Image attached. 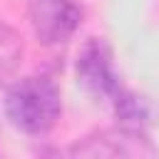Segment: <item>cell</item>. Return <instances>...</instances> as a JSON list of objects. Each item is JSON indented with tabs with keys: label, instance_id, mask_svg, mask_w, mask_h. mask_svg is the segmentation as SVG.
Instances as JSON below:
<instances>
[{
	"label": "cell",
	"instance_id": "obj_2",
	"mask_svg": "<svg viewBox=\"0 0 159 159\" xmlns=\"http://www.w3.org/2000/svg\"><path fill=\"white\" fill-rule=\"evenodd\" d=\"M72 157H89V159H117V157H127V159H139V157H157V147H152V142L147 139V134L137 127H112V129H102L94 132L89 137H84L82 142H77L70 149Z\"/></svg>",
	"mask_w": 159,
	"mask_h": 159
},
{
	"label": "cell",
	"instance_id": "obj_4",
	"mask_svg": "<svg viewBox=\"0 0 159 159\" xmlns=\"http://www.w3.org/2000/svg\"><path fill=\"white\" fill-rule=\"evenodd\" d=\"M77 82L94 97L114 99V94L122 89L119 77L112 65V50L102 37H89L82 50L77 52Z\"/></svg>",
	"mask_w": 159,
	"mask_h": 159
},
{
	"label": "cell",
	"instance_id": "obj_3",
	"mask_svg": "<svg viewBox=\"0 0 159 159\" xmlns=\"http://www.w3.org/2000/svg\"><path fill=\"white\" fill-rule=\"evenodd\" d=\"M27 15L37 42L47 47L67 42L82 22V10L75 0H27Z\"/></svg>",
	"mask_w": 159,
	"mask_h": 159
},
{
	"label": "cell",
	"instance_id": "obj_1",
	"mask_svg": "<svg viewBox=\"0 0 159 159\" xmlns=\"http://www.w3.org/2000/svg\"><path fill=\"white\" fill-rule=\"evenodd\" d=\"M62 112L60 87L50 77L15 80L5 92V117L25 134H45L55 127Z\"/></svg>",
	"mask_w": 159,
	"mask_h": 159
},
{
	"label": "cell",
	"instance_id": "obj_6",
	"mask_svg": "<svg viewBox=\"0 0 159 159\" xmlns=\"http://www.w3.org/2000/svg\"><path fill=\"white\" fill-rule=\"evenodd\" d=\"M112 102H114V114H117V119H119L122 124H127V127L142 129L144 122L149 119L147 104H144L137 94H132V92H127V89H119Z\"/></svg>",
	"mask_w": 159,
	"mask_h": 159
},
{
	"label": "cell",
	"instance_id": "obj_5",
	"mask_svg": "<svg viewBox=\"0 0 159 159\" xmlns=\"http://www.w3.org/2000/svg\"><path fill=\"white\" fill-rule=\"evenodd\" d=\"M20 60H22V37L12 27L0 25V87L15 75Z\"/></svg>",
	"mask_w": 159,
	"mask_h": 159
}]
</instances>
